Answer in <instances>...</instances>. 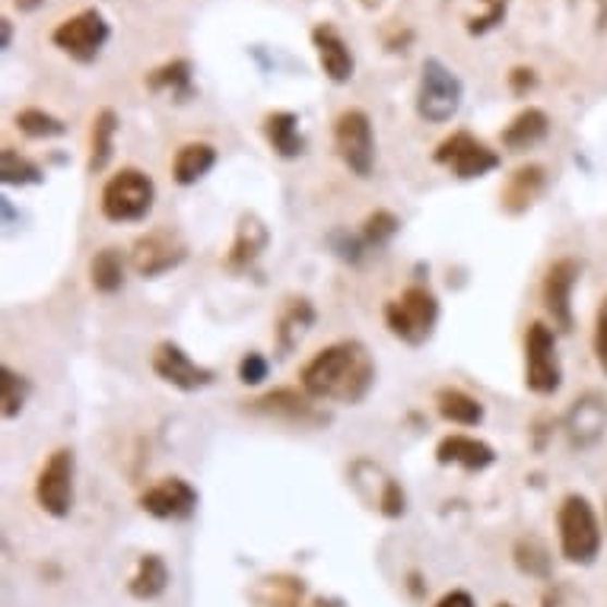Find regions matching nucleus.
Segmentation results:
<instances>
[{"instance_id":"412c9836","label":"nucleus","mask_w":607,"mask_h":607,"mask_svg":"<svg viewBox=\"0 0 607 607\" xmlns=\"http://www.w3.org/2000/svg\"><path fill=\"white\" fill-rule=\"evenodd\" d=\"M267 242H270V229L265 227V220L258 214H242L239 227H235V239L227 252V267L229 270H248L255 267V262L265 255Z\"/></svg>"},{"instance_id":"cd10ccee","label":"nucleus","mask_w":607,"mask_h":607,"mask_svg":"<svg viewBox=\"0 0 607 607\" xmlns=\"http://www.w3.org/2000/svg\"><path fill=\"white\" fill-rule=\"evenodd\" d=\"M118 124H121V121H118V112H114V109H99L96 118H93V128H89V159H86L89 175L102 172V169L112 162Z\"/></svg>"},{"instance_id":"f03ea898","label":"nucleus","mask_w":607,"mask_h":607,"mask_svg":"<svg viewBox=\"0 0 607 607\" xmlns=\"http://www.w3.org/2000/svg\"><path fill=\"white\" fill-rule=\"evenodd\" d=\"M557 537H560V554L575 567H588L602 554V522L595 506L582 494L563 496L557 509Z\"/></svg>"},{"instance_id":"9d476101","label":"nucleus","mask_w":607,"mask_h":607,"mask_svg":"<svg viewBox=\"0 0 607 607\" xmlns=\"http://www.w3.org/2000/svg\"><path fill=\"white\" fill-rule=\"evenodd\" d=\"M38 509L51 519H68L74 509V452L58 449L41 464L36 477Z\"/></svg>"},{"instance_id":"a878e982","label":"nucleus","mask_w":607,"mask_h":607,"mask_svg":"<svg viewBox=\"0 0 607 607\" xmlns=\"http://www.w3.org/2000/svg\"><path fill=\"white\" fill-rule=\"evenodd\" d=\"M214 166H217V147L207 141H191V144H182L172 159V179L189 189V185H197Z\"/></svg>"},{"instance_id":"c9c22d12","label":"nucleus","mask_w":607,"mask_h":607,"mask_svg":"<svg viewBox=\"0 0 607 607\" xmlns=\"http://www.w3.org/2000/svg\"><path fill=\"white\" fill-rule=\"evenodd\" d=\"M484 3V13L477 16H468V36H487L494 33L496 26H502L506 13H509V0H481Z\"/></svg>"},{"instance_id":"20e7f679","label":"nucleus","mask_w":607,"mask_h":607,"mask_svg":"<svg viewBox=\"0 0 607 607\" xmlns=\"http://www.w3.org/2000/svg\"><path fill=\"white\" fill-rule=\"evenodd\" d=\"M385 325L391 338L408 347H423L436 335L439 325V300L429 287H408L398 300L385 305Z\"/></svg>"},{"instance_id":"a19ab883","label":"nucleus","mask_w":607,"mask_h":607,"mask_svg":"<svg viewBox=\"0 0 607 607\" xmlns=\"http://www.w3.org/2000/svg\"><path fill=\"white\" fill-rule=\"evenodd\" d=\"M433 607H477V602L471 598V592H464V588H452V592H446V595H442Z\"/></svg>"},{"instance_id":"f8f14e48","label":"nucleus","mask_w":607,"mask_h":607,"mask_svg":"<svg viewBox=\"0 0 607 607\" xmlns=\"http://www.w3.org/2000/svg\"><path fill=\"white\" fill-rule=\"evenodd\" d=\"M153 373L166 385L179 388V391H204L207 385H214V369L194 363L189 353L172 341H162L153 347L150 356Z\"/></svg>"},{"instance_id":"a18cd8bd","label":"nucleus","mask_w":607,"mask_h":607,"mask_svg":"<svg viewBox=\"0 0 607 607\" xmlns=\"http://www.w3.org/2000/svg\"><path fill=\"white\" fill-rule=\"evenodd\" d=\"M496 607H512V605H509V602H499V605H496Z\"/></svg>"},{"instance_id":"423d86ee","label":"nucleus","mask_w":607,"mask_h":607,"mask_svg":"<svg viewBox=\"0 0 607 607\" xmlns=\"http://www.w3.org/2000/svg\"><path fill=\"white\" fill-rule=\"evenodd\" d=\"M109 38H112V26H109V20L96 7H86V10H80L74 16H68L51 33L54 48L64 51L76 64L99 61V54L109 45Z\"/></svg>"},{"instance_id":"7ed1b4c3","label":"nucleus","mask_w":607,"mask_h":607,"mask_svg":"<svg viewBox=\"0 0 607 607\" xmlns=\"http://www.w3.org/2000/svg\"><path fill=\"white\" fill-rule=\"evenodd\" d=\"M156 204V182L144 169L124 166L102 185L99 210L109 223H141Z\"/></svg>"},{"instance_id":"b1692460","label":"nucleus","mask_w":607,"mask_h":607,"mask_svg":"<svg viewBox=\"0 0 607 607\" xmlns=\"http://www.w3.org/2000/svg\"><path fill=\"white\" fill-rule=\"evenodd\" d=\"M144 86L150 93L172 96L175 102H189L194 96V68H191L189 58H172V61L153 68L150 74L144 76Z\"/></svg>"},{"instance_id":"c756f323","label":"nucleus","mask_w":607,"mask_h":607,"mask_svg":"<svg viewBox=\"0 0 607 607\" xmlns=\"http://www.w3.org/2000/svg\"><path fill=\"white\" fill-rule=\"evenodd\" d=\"M89 283L102 296H112L124 287V258L118 248H102L89 258Z\"/></svg>"},{"instance_id":"6ab92c4d","label":"nucleus","mask_w":607,"mask_h":607,"mask_svg":"<svg viewBox=\"0 0 607 607\" xmlns=\"http://www.w3.org/2000/svg\"><path fill=\"white\" fill-rule=\"evenodd\" d=\"M312 401L315 398H308L300 388H274V391H267L262 398L248 401V411L262 414V417L293 420V423H318L321 414L315 411Z\"/></svg>"},{"instance_id":"4468645a","label":"nucleus","mask_w":607,"mask_h":607,"mask_svg":"<svg viewBox=\"0 0 607 607\" xmlns=\"http://www.w3.org/2000/svg\"><path fill=\"white\" fill-rule=\"evenodd\" d=\"M607 426V398L598 391H585L575 398L563 417V433L570 439L572 449H592L602 442Z\"/></svg>"},{"instance_id":"2eb2a0df","label":"nucleus","mask_w":607,"mask_h":607,"mask_svg":"<svg viewBox=\"0 0 607 607\" xmlns=\"http://www.w3.org/2000/svg\"><path fill=\"white\" fill-rule=\"evenodd\" d=\"M575 283H579V262H572V258L554 262L541 283L544 308L554 318V328H560V331H572V290H575Z\"/></svg>"},{"instance_id":"bb28decb","label":"nucleus","mask_w":607,"mask_h":607,"mask_svg":"<svg viewBox=\"0 0 607 607\" xmlns=\"http://www.w3.org/2000/svg\"><path fill=\"white\" fill-rule=\"evenodd\" d=\"M169 588V567L159 554H144L128 579V592L137 602H153Z\"/></svg>"},{"instance_id":"72a5a7b5","label":"nucleus","mask_w":607,"mask_h":607,"mask_svg":"<svg viewBox=\"0 0 607 607\" xmlns=\"http://www.w3.org/2000/svg\"><path fill=\"white\" fill-rule=\"evenodd\" d=\"M0 179H3V185H20L23 189V185H38L45 179V172L29 156H23L13 147H3V153H0Z\"/></svg>"},{"instance_id":"5701e85b","label":"nucleus","mask_w":607,"mask_h":607,"mask_svg":"<svg viewBox=\"0 0 607 607\" xmlns=\"http://www.w3.org/2000/svg\"><path fill=\"white\" fill-rule=\"evenodd\" d=\"M547 134H550V118H547V112L537 109V106H529V109H522V112L502 128L499 141H502L506 150L522 153L532 150L534 144H541Z\"/></svg>"},{"instance_id":"ea45409f","label":"nucleus","mask_w":607,"mask_h":607,"mask_svg":"<svg viewBox=\"0 0 607 607\" xmlns=\"http://www.w3.org/2000/svg\"><path fill=\"white\" fill-rule=\"evenodd\" d=\"M534 86H537V74L532 68H512L509 71V89L512 96H529Z\"/></svg>"},{"instance_id":"0eeeda50","label":"nucleus","mask_w":607,"mask_h":607,"mask_svg":"<svg viewBox=\"0 0 607 607\" xmlns=\"http://www.w3.org/2000/svg\"><path fill=\"white\" fill-rule=\"evenodd\" d=\"M563 385V366L557 353V335L550 325L532 321L525 335V388L537 398L557 394Z\"/></svg>"},{"instance_id":"e433bc0d","label":"nucleus","mask_w":607,"mask_h":607,"mask_svg":"<svg viewBox=\"0 0 607 607\" xmlns=\"http://www.w3.org/2000/svg\"><path fill=\"white\" fill-rule=\"evenodd\" d=\"M376 506H379V512L385 519H401L404 512H408V496H404V487L398 484V481H391V477H385L381 481V494L376 499Z\"/></svg>"},{"instance_id":"dca6fc26","label":"nucleus","mask_w":607,"mask_h":607,"mask_svg":"<svg viewBox=\"0 0 607 607\" xmlns=\"http://www.w3.org/2000/svg\"><path fill=\"white\" fill-rule=\"evenodd\" d=\"M312 48H315V58H318V68L321 74L328 76L331 83H350L353 71H356V61H353V51L347 45V38L341 36V29L335 23H318L312 29Z\"/></svg>"},{"instance_id":"2f4dec72","label":"nucleus","mask_w":607,"mask_h":607,"mask_svg":"<svg viewBox=\"0 0 607 607\" xmlns=\"http://www.w3.org/2000/svg\"><path fill=\"white\" fill-rule=\"evenodd\" d=\"M29 394H33V385H29L26 376H20L10 366L0 369V414H3V420L20 417L26 401H29Z\"/></svg>"},{"instance_id":"c03bdc74","label":"nucleus","mask_w":607,"mask_h":607,"mask_svg":"<svg viewBox=\"0 0 607 607\" xmlns=\"http://www.w3.org/2000/svg\"><path fill=\"white\" fill-rule=\"evenodd\" d=\"M13 3H16V10H20V13H36L45 0H13Z\"/></svg>"},{"instance_id":"6e6552de","label":"nucleus","mask_w":607,"mask_h":607,"mask_svg":"<svg viewBox=\"0 0 607 607\" xmlns=\"http://www.w3.org/2000/svg\"><path fill=\"white\" fill-rule=\"evenodd\" d=\"M335 150L341 156V162L356 175V179H369L376 169V131H373V118L363 109H343L335 118Z\"/></svg>"},{"instance_id":"ddd939ff","label":"nucleus","mask_w":607,"mask_h":607,"mask_svg":"<svg viewBox=\"0 0 607 607\" xmlns=\"http://www.w3.org/2000/svg\"><path fill=\"white\" fill-rule=\"evenodd\" d=\"M141 509L159 522H182L197 509V490L185 477H162L141 496Z\"/></svg>"},{"instance_id":"37998d69","label":"nucleus","mask_w":607,"mask_h":607,"mask_svg":"<svg viewBox=\"0 0 607 607\" xmlns=\"http://www.w3.org/2000/svg\"><path fill=\"white\" fill-rule=\"evenodd\" d=\"M305 607H343L341 598H325V595H318V598H312Z\"/></svg>"},{"instance_id":"58836bf2","label":"nucleus","mask_w":607,"mask_h":607,"mask_svg":"<svg viewBox=\"0 0 607 607\" xmlns=\"http://www.w3.org/2000/svg\"><path fill=\"white\" fill-rule=\"evenodd\" d=\"M595 360L602 366V373L607 376V296L598 305V315H595Z\"/></svg>"},{"instance_id":"4c0bfd02","label":"nucleus","mask_w":607,"mask_h":607,"mask_svg":"<svg viewBox=\"0 0 607 607\" xmlns=\"http://www.w3.org/2000/svg\"><path fill=\"white\" fill-rule=\"evenodd\" d=\"M267 373H270V363H267V356H262L258 350L245 353L242 363H239V381L242 385H262L267 379Z\"/></svg>"},{"instance_id":"f257e3e1","label":"nucleus","mask_w":607,"mask_h":607,"mask_svg":"<svg viewBox=\"0 0 607 607\" xmlns=\"http://www.w3.org/2000/svg\"><path fill=\"white\" fill-rule=\"evenodd\" d=\"M300 385L315 401L360 404L376 385V363L360 341H338L305 363Z\"/></svg>"},{"instance_id":"39448f33","label":"nucleus","mask_w":607,"mask_h":607,"mask_svg":"<svg viewBox=\"0 0 607 607\" xmlns=\"http://www.w3.org/2000/svg\"><path fill=\"white\" fill-rule=\"evenodd\" d=\"M464 83L452 68H446L439 58H426L420 68L417 83V114L429 124H449L461 109Z\"/></svg>"},{"instance_id":"f3484780","label":"nucleus","mask_w":607,"mask_h":607,"mask_svg":"<svg viewBox=\"0 0 607 607\" xmlns=\"http://www.w3.org/2000/svg\"><path fill=\"white\" fill-rule=\"evenodd\" d=\"M436 461L446 464V468H461L468 474H481L487 468L496 464V452L494 446H487L484 439L477 436H464V433H452L446 439H439L436 446Z\"/></svg>"},{"instance_id":"473e14b6","label":"nucleus","mask_w":607,"mask_h":607,"mask_svg":"<svg viewBox=\"0 0 607 607\" xmlns=\"http://www.w3.org/2000/svg\"><path fill=\"white\" fill-rule=\"evenodd\" d=\"M16 128H20V134H26L29 141H51V137H64V134H68V124H64L58 114L36 109V106L16 112Z\"/></svg>"},{"instance_id":"9b49d317","label":"nucleus","mask_w":607,"mask_h":607,"mask_svg":"<svg viewBox=\"0 0 607 607\" xmlns=\"http://www.w3.org/2000/svg\"><path fill=\"white\" fill-rule=\"evenodd\" d=\"M185 258H189V245L182 242L179 232H172V229L166 227L144 232V235L131 245V267H134L141 277H147V280L175 270Z\"/></svg>"},{"instance_id":"4be33fe9","label":"nucleus","mask_w":607,"mask_h":607,"mask_svg":"<svg viewBox=\"0 0 607 607\" xmlns=\"http://www.w3.org/2000/svg\"><path fill=\"white\" fill-rule=\"evenodd\" d=\"M305 579L293 572H274L255 582L252 607H305Z\"/></svg>"},{"instance_id":"393cba45","label":"nucleus","mask_w":607,"mask_h":607,"mask_svg":"<svg viewBox=\"0 0 607 607\" xmlns=\"http://www.w3.org/2000/svg\"><path fill=\"white\" fill-rule=\"evenodd\" d=\"M262 131H265L270 150L280 159H300L308 147L303 131H300V114L296 112H267Z\"/></svg>"},{"instance_id":"f704fd0d","label":"nucleus","mask_w":607,"mask_h":607,"mask_svg":"<svg viewBox=\"0 0 607 607\" xmlns=\"http://www.w3.org/2000/svg\"><path fill=\"white\" fill-rule=\"evenodd\" d=\"M398 229H401V220L391 210H376L363 223V242L369 248H381V245H388L398 235Z\"/></svg>"},{"instance_id":"1a4fd4ad","label":"nucleus","mask_w":607,"mask_h":607,"mask_svg":"<svg viewBox=\"0 0 607 607\" xmlns=\"http://www.w3.org/2000/svg\"><path fill=\"white\" fill-rule=\"evenodd\" d=\"M433 159L442 166V169H449L456 179L461 182H474V179H484V175H490L499 169V153L494 147H487L481 137H474L471 131H456L452 137H446L436 153H433Z\"/></svg>"},{"instance_id":"79ce46f5","label":"nucleus","mask_w":607,"mask_h":607,"mask_svg":"<svg viewBox=\"0 0 607 607\" xmlns=\"http://www.w3.org/2000/svg\"><path fill=\"white\" fill-rule=\"evenodd\" d=\"M10 45H13V23L3 16V20H0V48L7 51Z\"/></svg>"},{"instance_id":"c85d7f7f","label":"nucleus","mask_w":607,"mask_h":607,"mask_svg":"<svg viewBox=\"0 0 607 607\" xmlns=\"http://www.w3.org/2000/svg\"><path fill=\"white\" fill-rule=\"evenodd\" d=\"M436 411L452 426H481L484 423V404L474 394L452 388V385L436 391Z\"/></svg>"},{"instance_id":"aec40b11","label":"nucleus","mask_w":607,"mask_h":607,"mask_svg":"<svg viewBox=\"0 0 607 607\" xmlns=\"http://www.w3.org/2000/svg\"><path fill=\"white\" fill-rule=\"evenodd\" d=\"M315 325V305L308 303L305 296H290L287 303L280 305L277 321H274V341H277V353L290 356L303 338L312 331Z\"/></svg>"},{"instance_id":"a211bd4d","label":"nucleus","mask_w":607,"mask_h":607,"mask_svg":"<svg viewBox=\"0 0 607 607\" xmlns=\"http://www.w3.org/2000/svg\"><path fill=\"white\" fill-rule=\"evenodd\" d=\"M544 185H547V172H544V166H537V162L519 166V169L506 179L502 191H499V207H502V214H509V217H522V214H529L534 201L541 197Z\"/></svg>"},{"instance_id":"7c9ffc66","label":"nucleus","mask_w":607,"mask_h":607,"mask_svg":"<svg viewBox=\"0 0 607 607\" xmlns=\"http://www.w3.org/2000/svg\"><path fill=\"white\" fill-rule=\"evenodd\" d=\"M512 560H515V567L525 572V575H534V579H547L550 575V550L534 534H525V537L515 541Z\"/></svg>"}]
</instances>
